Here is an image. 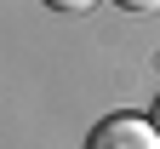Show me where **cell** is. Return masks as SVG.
<instances>
[{"instance_id":"277c9868","label":"cell","mask_w":160,"mask_h":149,"mask_svg":"<svg viewBox=\"0 0 160 149\" xmlns=\"http://www.w3.org/2000/svg\"><path fill=\"white\" fill-rule=\"evenodd\" d=\"M149 120H154V126H160V98H154V109H149Z\"/></svg>"},{"instance_id":"3957f363","label":"cell","mask_w":160,"mask_h":149,"mask_svg":"<svg viewBox=\"0 0 160 149\" xmlns=\"http://www.w3.org/2000/svg\"><path fill=\"white\" fill-rule=\"evenodd\" d=\"M114 6H120V12H143V17H149V12H160V0H114Z\"/></svg>"},{"instance_id":"7a4b0ae2","label":"cell","mask_w":160,"mask_h":149,"mask_svg":"<svg viewBox=\"0 0 160 149\" xmlns=\"http://www.w3.org/2000/svg\"><path fill=\"white\" fill-rule=\"evenodd\" d=\"M46 6H52V12H92L97 0H46Z\"/></svg>"},{"instance_id":"6da1fadb","label":"cell","mask_w":160,"mask_h":149,"mask_svg":"<svg viewBox=\"0 0 160 149\" xmlns=\"http://www.w3.org/2000/svg\"><path fill=\"white\" fill-rule=\"evenodd\" d=\"M80 149H160V126L149 115H109L86 132Z\"/></svg>"}]
</instances>
